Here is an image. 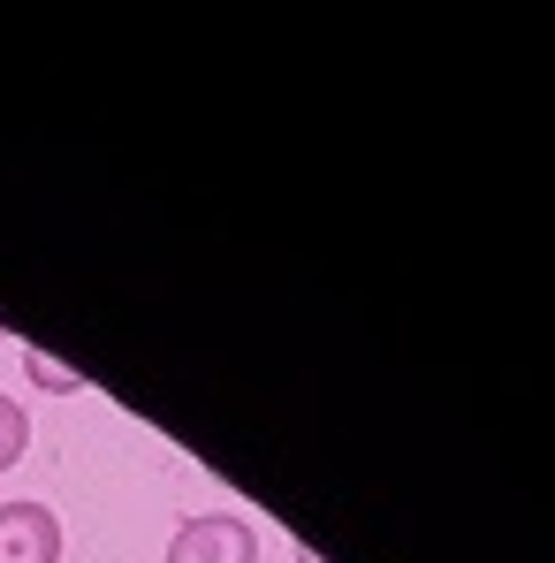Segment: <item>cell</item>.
Masks as SVG:
<instances>
[{"label": "cell", "mask_w": 555, "mask_h": 563, "mask_svg": "<svg viewBox=\"0 0 555 563\" xmlns=\"http://www.w3.org/2000/svg\"><path fill=\"white\" fill-rule=\"evenodd\" d=\"M23 374L38 380L46 396H77V388H85V380L69 374V366H54V358H38V351H23Z\"/></svg>", "instance_id": "cell-4"}, {"label": "cell", "mask_w": 555, "mask_h": 563, "mask_svg": "<svg viewBox=\"0 0 555 563\" xmlns=\"http://www.w3.org/2000/svg\"><path fill=\"white\" fill-rule=\"evenodd\" d=\"M0 563H62V518L46 503H0Z\"/></svg>", "instance_id": "cell-2"}, {"label": "cell", "mask_w": 555, "mask_h": 563, "mask_svg": "<svg viewBox=\"0 0 555 563\" xmlns=\"http://www.w3.org/2000/svg\"><path fill=\"white\" fill-rule=\"evenodd\" d=\"M23 450H31V419L15 411V396H0V472L15 465Z\"/></svg>", "instance_id": "cell-3"}, {"label": "cell", "mask_w": 555, "mask_h": 563, "mask_svg": "<svg viewBox=\"0 0 555 563\" xmlns=\"http://www.w3.org/2000/svg\"><path fill=\"white\" fill-rule=\"evenodd\" d=\"M168 563H259V541H252V526H244V518L206 510V518H184V526H176Z\"/></svg>", "instance_id": "cell-1"}]
</instances>
